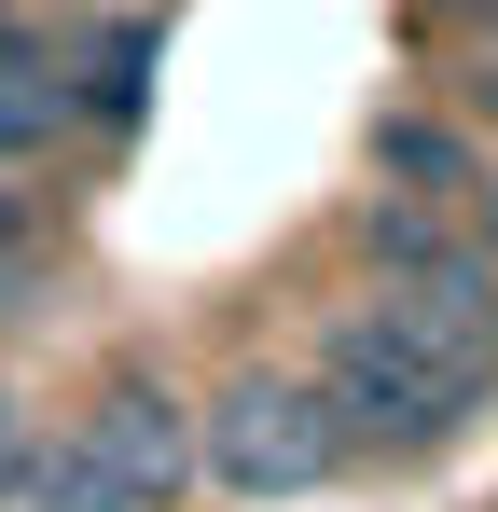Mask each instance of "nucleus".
<instances>
[{"instance_id": "2", "label": "nucleus", "mask_w": 498, "mask_h": 512, "mask_svg": "<svg viewBox=\"0 0 498 512\" xmlns=\"http://www.w3.org/2000/svg\"><path fill=\"white\" fill-rule=\"evenodd\" d=\"M194 457H208V485H236V499H319L346 485V429L305 374H249L222 388L208 416H194Z\"/></svg>"}, {"instance_id": "1", "label": "nucleus", "mask_w": 498, "mask_h": 512, "mask_svg": "<svg viewBox=\"0 0 498 512\" xmlns=\"http://www.w3.org/2000/svg\"><path fill=\"white\" fill-rule=\"evenodd\" d=\"M180 485H208L194 457V416L153 402V388H111L83 416H28V457H14V499L0 512H166Z\"/></svg>"}]
</instances>
